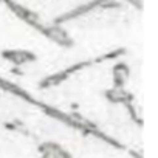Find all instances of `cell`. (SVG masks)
I'll list each match as a JSON object with an SVG mask.
<instances>
[{
	"mask_svg": "<svg viewBox=\"0 0 158 158\" xmlns=\"http://www.w3.org/2000/svg\"><path fill=\"white\" fill-rule=\"evenodd\" d=\"M2 57L10 60L11 64H14L17 67L37 60V56L33 51H30V50H5L2 53Z\"/></svg>",
	"mask_w": 158,
	"mask_h": 158,
	"instance_id": "obj_6",
	"label": "cell"
},
{
	"mask_svg": "<svg viewBox=\"0 0 158 158\" xmlns=\"http://www.w3.org/2000/svg\"><path fill=\"white\" fill-rule=\"evenodd\" d=\"M119 6H121V3L116 2V0H89V2H84L81 5L74 6L70 11L59 14L53 20V23L62 25L65 22H71V20H76L82 16H87L89 13H92L95 10H112V8H119Z\"/></svg>",
	"mask_w": 158,
	"mask_h": 158,
	"instance_id": "obj_2",
	"label": "cell"
},
{
	"mask_svg": "<svg viewBox=\"0 0 158 158\" xmlns=\"http://www.w3.org/2000/svg\"><path fill=\"white\" fill-rule=\"evenodd\" d=\"M104 98L112 102V104H121L126 107V110L129 112L130 118L138 124V127H141L143 124V119L141 116L138 115V110L135 109V104H133V95L126 90V89H116V87H112L109 90H104Z\"/></svg>",
	"mask_w": 158,
	"mask_h": 158,
	"instance_id": "obj_4",
	"label": "cell"
},
{
	"mask_svg": "<svg viewBox=\"0 0 158 158\" xmlns=\"http://www.w3.org/2000/svg\"><path fill=\"white\" fill-rule=\"evenodd\" d=\"M126 54V50L124 48H118V50H113V51H109V53H104V54H99L96 57H92V59H85V60H79V62H74L50 76H45L39 81V87L40 89H54L60 84H64L67 79H70L73 74L79 73L84 68H89L95 64H102L106 60H112V59H118L119 56Z\"/></svg>",
	"mask_w": 158,
	"mask_h": 158,
	"instance_id": "obj_1",
	"label": "cell"
},
{
	"mask_svg": "<svg viewBox=\"0 0 158 158\" xmlns=\"http://www.w3.org/2000/svg\"><path fill=\"white\" fill-rule=\"evenodd\" d=\"M126 2H127L130 6L136 8V10H141V8H143V2H141V0H126Z\"/></svg>",
	"mask_w": 158,
	"mask_h": 158,
	"instance_id": "obj_9",
	"label": "cell"
},
{
	"mask_svg": "<svg viewBox=\"0 0 158 158\" xmlns=\"http://www.w3.org/2000/svg\"><path fill=\"white\" fill-rule=\"evenodd\" d=\"M3 2L6 3V6H8L20 20H23L25 23H28L31 28H34L36 31H39L42 36H45V37L48 36L50 23H44L42 19H40V16H39L37 13L28 10L27 6H23V5H20V3L13 2V0H3Z\"/></svg>",
	"mask_w": 158,
	"mask_h": 158,
	"instance_id": "obj_3",
	"label": "cell"
},
{
	"mask_svg": "<svg viewBox=\"0 0 158 158\" xmlns=\"http://www.w3.org/2000/svg\"><path fill=\"white\" fill-rule=\"evenodd\" d=\"M39 158H73L71 153L54 141H45L39 146Z\"/></svg>",
	"mask_w": 158,
	"mask_h": 158,
	"instance_id": "obj_7",
	"label": "cell"
},
{
	"mask_svg": "<svg viewBox=\"0 0 158 158\" xmlns=\"http://www.w3.org/2000/svg\"><path fill=\"white\" fill-rule=\"evenodd\" d=\"M113 74V87L116 89H126V82L129 81L130 76V68L126 62H116L112 68Z\"/></svg>",
	"mask_w": 158,
	"mask_h": 158,
	"instance_id": "obj_8",
	"label": "cell"
},
{
	"mask_svg": "<svg viewBox=\"0 0 158 158\" xmlns=\"http://www.w3.org/2000/svg\"><path fill=\"white\" fill-rule=\"evenodd\" d=\"M47 37L62 48H71L74 45L71 36L62 28V25H57V23H50V30H48Z\"/></svg>",
	"mask_w": 158,
	"mask_h": 158,
	"instance_id": "obj_5",
	"label": "cell"
}]
</instances>
